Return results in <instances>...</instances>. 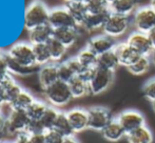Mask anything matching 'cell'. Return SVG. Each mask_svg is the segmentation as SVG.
I'll return each instance as SVG.
<instances>
[{
    "mask_svg": "<svg viewBox=\"0 0 155 143\" xmlns=\"http://www.w3.org/2000/svg\"><path fill=\"white\" fill-rule=\"evenodd\" d=\"M45 102L55 108L64 107L72 101L73 96L70 91L69 83L58 80L51 86L42 91Z\"/></svg>",
    "mask_w": 155,
    "mask_h": 143,
    "instance_id": "6da1fadb",
    "label": "cell"
},
{
    "mask_svg": "<svg viewBox=\"0 0 155 143\" xmlns=\"http://www.w3.org/2000/svg\"><path fill=\"white\" fill-rule=\"evenodd\" d=\"M50 11L40 0L30 3L25 13V27L28 31L49 23Z\"/></svg>",
    "mask_w": 155,
    "mask_h": 143,
    "instance_id": "7a4b0ae2",
    "label": "cell"
},
{
    "mask_svg": "<svg viewBox=\"0 0 155 143\" xmlns=\"http://www.w3.org/2000/svg\"><path fill=\"white\" fill-rule=\"evenodd\" d=\"M31 121L27 110H11L6 115V124L4 133L6 135L18 136L20 134L27 133L28 126Z\"/></svg>",
    "mask_w": 155,
    "mask_h": 143,
    "instance_id": "3957f363",
    "label": "cell"
},
{
    "mask_svg": "<svg viewBox=\"0 0 155 143\" xmlns=\"http://www.w3.org/2000/svg\"><path fill=\"white\" fill-rule=\"evenodd\" d=\"M131 25H132V18L131 17H126L110 13L106 21V24L102 29V33L114 39H117L126 35L129 32V30L131 29Z\"/></svg>",
    "mask_w": 155,
    "mask_h": 143,
    "instance_id": "277c9868",
    "label": "cell"
},
{
    "mask_svg": "<svg viewBox=\"0 0 155 143\" xmlns=\"http://www.w3.org/2000/svg\"><path fill=\"white\" fill-rule=\"evenodd\" d=\"M132 25L137 32H151L155 29V10L151 5L139 6L132 16Z\"/></svg>",
    "mask_w": 155,
    "mask_h": 143,
    "instance_id": "5b68a950",
    "label": "cell"
},
{
    "mask_svg": "<svg viewBox=\"0 0 155 143\" xmlns=\"http://www.w3.org/2000/svg\"><path fill=\"white\" fill-rule=\"evenodd\" d=\"M8 56L12 58L15 62L25 68H34L36 65L34 57V51L31 43L19 42L12 45L8 52Z\"/></svg>",
    "mask_w": 155,
    "mask_h": 143,
    "instance_id": "8992f818",
    "label": "cell"
},
{
    "mask_svg": "<svg viewBox=\"0 0 155 143\" xmlns=\"http://www.w3.org/2000/svg\"><path fill=\"white\" fill-rule=\"evenodd\" d=\"M114 73L102 70L96 66L93 72V75L89 81L91 95H100L104 93L113 83Z\"/></svg>",
    "mask_w": 155,
    "mask_h": 143,
    "instance_id": "52a82bcc",
    "label": "cell"
},
{
    "mask_svg": "<svg viewBox=\"0 0 155 143\" xmlns=\"http://www.w3.org/2000/svg\"><path fill=\"white\" fill-rule=\"evenodd\" d=\"M89 129L101 133L104 129L112 121L110 110L104 106H92L88 108Z\"/></svg>",
    "mask_w": 155,
    "mask_h": 143,
    "instance_id": "ba28073f",
    "label": "cell"
},
{
    "mask_svg": "<svg viewBox=\"0 0 155 143\" xmlns=\"http://www.w3.org/2000/svg\"><path fill=\"white\" fill-rule=\"evenodd\" d=\"M118 122L123 126L126 134L132 133L135 129L146 125V118L140 112L136 110H126L116 117Z\"/></svg>",
    "mask_w": 155,
    "mask_h": 143,
    "instance_id": "9c48e42d",
    "label": "cell"
},
{
    "mask_svg": "<svg viewBox=\"0 0 155 143\" xmlns=\"http://www.w3.org/2000/svg\"><path fill=\"white\" fill-rule=\"evenodd\" d=\"M49 24L54 30L65 29V27H78L77 23L75 22L74 18L65 6L56 8L50 11Z\"/></svg>",
    "mask_w": 155,
    "mask_h": 143,
    "instance_id": "30bf717a",
    "label": "cell"
},
{
    "mask_svg": "<svg viewBox=\"0 0 155 143\" xmlns=\"http://www.w3.org/2000/svg\"><path fill=\"white\" fill-rule=\"evenodd\" d=\"M126 42L138 54L139 56H151L153 53V46H152L148 34L141 33V32L134 31L129 34Z\"/></svg>",
    "mask_w": 155,
    "mask_h": 143,
    "instance_id": "8fae6325",
    "label": "cell"
},
{
    "mask_svg": "<svg viewBox=\"0 0 155 143\" xmlns=\"http://www.w3.org/2000/svg\"><path fill=\"white\" fill-rule=\"evenodd\" d=\"M117 43L118 42L116 41V39L102 33L100 35H96L89 39L87 47H89L97 56H100L104 53L113 51Z\"/></svg>",
    "mask_w": 155,
    "mask_h": 143,
    "instance_id": "7c38bea8",
    "label": "cell"
},
{
    "mask_svg": "<svg viewBox=\"0 0 155 143\" xmlns=\"http://www.w3.org/2000/svg\"><path fill=\"white\" fill-rule=\"evenodd\" d=\"M65 113L74 134H79L89 129L88 110L82 107H74Z\"/></svg>",
    "mask_w": 155,
    "mask_h": 143,
    "instance_id": "4fadbf2b",
    "label": "cell"
},
{
    "mask_svg": "<svg viewBox=\"0 0 155 143\" xmlns=\"http://www.w3.org/2000/svg\"><path fill=\"white\" fill-rule=\"evenodd\" d=\"M114 52L118 58L119 65L124 66L128 68L131 66L140 56L124 41V42H118L114 49Z\"/></svg>",
    "mask_w": 155,
    "mask_h": 143,
    "instance_id": "5bb4252c",
    "label": "cell"
},
{
    "mask_svg": "<svg viewBox=\"0 0 155 143\" xmlns=\"http://www.w3.org/2000/svg\"><path fill=\"white\" fill-rule=\"evenodd\" d=\"M37 73H38L39 85L42 88V91L59 80V78H58L57 64L55 63H49L43 66H40Z\"/></svg>",
    "mask_w": 155,
    "mask_h": 143,
    "instance_id": "9a60e30c",
    "label": "cell"
},
{
    "mask_svg": "<svg viewBox=\"0 0 155 143\" xmlns=\"http://www.w3.org/2000/svg\"><path fill=\"white\" fill-rule=\"evenodd\" d=\"M138 8V0H114L110 3V13L132 17Z\"/></svg>",
    "mask_w": 155,
    "mask_h": 143,
    "instance_id": "2e32d148",
    "label": "cell"
},
{
    "mask_svg": "<svg viewBox=\"0 0 155 143\" xmlns=\"http://www.w3.org/2000/svg\"><path fill=\"white\" fill-rule=\"evenodd\" d=\"M78 27H65V29L54 30L53 38L62 43L65 47H72L79 38V31Z\"/></svg>",
    "mask_w": 155,
    "mask_h": 143,
    "instance_id": "e0dca14e",
    "label": "cell"
},
{
    "mask_svg": "<svg viewBox=\"0 0 155 143\" xmlns=\"http://www.w3.org/2000/svg\"><path fill=\"white\" fill-rule=\"evenodd\" d=\"M54 29L51 25L48 24L37 27L35 29L29 31V40L31 44H43L47 43L51 38H53Z\"/></svg>",
    "mask_w": 155,
    "mask_h": 143,
    "instance_id": "ac0fdd59",
    "label": "cell"
},
{
    "mask_svg": "<svg viewBox=\"0 0 155 143\" xmlns=\"http://www.w3.org/2000/svg\"><path fill=\"white\" fill-rule=\"evenodd\" d=\"M102 137L106 140L110 142H118L120 141L123 138L127 136L126 132L124 131L123 126L120 125V123L118 122L116 118H113L112 121L107 125L104 129V131L101 132Z\"/></svg>",
    "mask_w": 155,
    "mask_h": 143,
    "instance_id": "d6986e66",
    "label": "cell"
},
{
    "mask_svg": "<svg viewBox=\"0 0 155 143\" xmlns=\"http://www.w3.org/2000/svg\"><path fill=\"white\" fill-rule=\"evenodd\" d=\"M109 15L110 12L100 13V14H89L84 22L82 23L81 27L88 32L102 31Z\"/></svg>",
    "mask_w": 155,
    "mask_h": 143,
    "instance_id": "ffe728a7",
    "label": "cell"
},
{
    "mask_svg": "<svg viewBox=\"0 0 155 143\" xmlns=\"http://www.w3.org/2000/svg\"><path fill=\"white\" fill-rule=\"evenodd\" d=\"M69 86L74 99L84 98V97L88 96V95H91L89 82L82 79L79 76H75L69 82Z\"/></svg>",
    "mask_w": 155,
    "mask_h": 143,
    "instance_id": "44dd1931",
    "label": "cell"
},
{
    "mask_svg": "<svg viewBox=\"0 0 155 143\" xmlns=\"http://www.w3.org/2000/svg\"><path fill=\"white\" fill-rule=\"evenodd\" d=\"M65 8H68V11L70 12V14L72 15V17L74 18L75 22L77 23L78 27H81L82 23L84 22L87 16L89 15L87 6L84 4V2H67Z\"/></svg>",
    "mask_w": 155,
    "mask_h": 143,
    "instance_id": "7402d4cb",
    "label": "cell"
},
{
    "mask_svg": "<svg viewBox=\"0 0 155 143\" xmlns=\"http://www.w3.org/2000/svg\"><path fill=\"white\" fill-rule=\"evenodd\" d=\"M126 138L128 143H153V134L147 125L128 134Z\"/></svg>",
    "mask_w": 155,
    "mask_h": 143,
    "instance_id": "603a6c76",
    "label": "cell"
},
{
    "mask_svg": "<svg viewBox=\"0 0 155 143\" xmlns=\"http://www.w3.org/2000/svg\"><path fill=\"white\" fill-rule=\"evenodd\" d=\"M118 66H120V65H119L118 58H117L114 49L98 56L97 68H102V70L113 72V73H114V72L117 70Z\"/></svg>",
    "mask_w": 155,
    "mask_h": 143,
    "instance_id": "cb8c5ba5",
    "label": "cell"
},
{
    "mask_svg": "<svg viewBox=\"0 0 155 143\" xmlns=\"http://www.w3.org/2000/svg\"><path fill=\"white\" fill-rule=\"evenodd\" d=\"M36 100L35 97L33 96L30 92L25 90H22L20 92V94L15 98V100L11 103L10 105H8L11 110H27L28 108L31 106V104Z\"/></svg>",
    "mask_w": 155,
    "mask_h": 143,
    "instance_id": "d4e9b609",
    "label": "cell"
},
{
    "mask_svg": "<svg viewBox=\"0 0 155 143\" xmlns=\"http://www.w3.org/2000/svg\"><path fill=\"white\" fill-rule=\"evenodd\" d=\"M48 49H49L50 55H51L52 62H59L63 59L68 52V47H65L62 43H60L55 38H51L47 42Z\"/></svg>",
    "mask_w": 155,
    "mask_h": 143,
    "instance_id": "484cf974",
    "label": "cell"
},
{
    "mask_svg": "<svg viewBox=\"0 0 155 143\" xmlns=\"http://www.w3.org/2000/svg\"><path fill=\"white\" fill-rule=\"evenodd\" d=\"M152 65L151 58L149 56H140L131 66H129L127 70L134 76H143L148 73Z\"/></svg>",
    "mask_w": 155,
    "mask_h": 143,
    "instance_id": "4316f807",
    "label": "cell"
},
{
    "mask_svg": "<svg viewBox=\"0 0 155 143\" xmlns=\"http://www.w3.org/2000/svg\"><path fill=\"white\" fill-rule=\"evenodd\" d=\"M53 129H55L56 132H58L60 135H62L64 138L71 137V136L75 135L71 127V124H70L69 119H68L67 113L65 112H59Z\"/></svg>",
    "mask_w": 155,
    "mask_h": 143,
    "instance_id": "83f0119b",
    "label": "cell"
},
{
    "mask_svg": "<svg viewBox=\"0 0 155 143\" xmlns=\"http://www.w3.org/2000/svg\"><path fill=\"white\" fill-rule=\"evenodd\" d=\"M33 51H34L35 62H36L37 66L40 68V66H43L45 64H49L52 62L51 55H50L47 43H43V44H34L33 45Z\"/></svg>",
    "mask_w": 155,
    "mask_h": 143,
    "instance_id": "f1b7e54d",
    "label": "cell"
},
{
    "mask_svg": "<svg viewBox=\"0 0 155 143\" xmlns=\"http://www.w3.org/2000/svg\"><path fill=\"white\" fill-rule=\"evenodd\" d=\"M76 58L84 68H95L97 66L98 56L87 46L77 54Z\"/></svg>",
    "mask_w": 155,
    "mask_h": 143,
    "instance_id": "f546056e",
    "label": "cell"
},
{
    "mask_svg": "<svg viewBox=\"0 0 155 143\" xmlns=\"http://www.w3.org/2000/svg\"><path fill=\"white\" fill-rule=\"evenodd\" d=\"M48 107H49V104L47 102L36 99L31 104V106L27 110V113L31 120H40Z\"/></svg>",
    "mask_w": 155,
    "mask_h": 143,
    "instance_id": "4dcf8cb0",
    "label": "cell"
},
{
    "mask_svg": "<svg viewBox=\"0 0 155 143\" xmlns=\"http://www.w3.org/2000/svg\"><path fill=\"white\" fill-rule=\"evenodd\" d=\"M89 14L110 12V3L107 0H87L84 2Z\"/></svg>",
    "mask_w": 155,
    "mask_h": 143,
    "instance_id": "1f68e13d",
    "label": "cell"
},
{
    "mask_svg": "<svg viewBox=\"0 0 155 143\" xmlns=\"http://www.w3.org/2000/svg\"><path fill=\"white\" fill-rule=\"evenodd\" d=\"M59 112L60 110H58V108H55V107L51 106V105H49L48 110H45V115H43L42 118L40 119L41 123L43 124V126H45V129H53Z\"/></svg>",
    "mask_w": 155,
    "mask_h": 143,
    "instance_id": "d6a6232c",
    "label": "cell"
},
{
    "mask_svg": "<svg viewBox=\"0 0 155 143\" xmlns=\"http://www.w3.org/2000/svg\"><path fill=\"white\" fill-rule=\"evenodd\" d=\"M57 68H58V78H59L60 81L69 83V82L75 77V74L70 68V66L68 65V63L65 61L58 63Z\"/></svg>",
    "mask_w": 155,
    "mask_h": 143,
    "instance_id": "836d02e7",
    "label": "cell"
},
{
    "mask_svg": "<svg viewBox=\"0 0 155 143\" xmlns=\"http://www.w3.org/2000/svg\"><path fill=\"white\" fill-rule=\"evenodd\" d=\"M23 88L17 83L16 81L13 82L12 84L8 86V87L4 88L5 91V102H6V105H10L13 101L15 100L17 96L20 94V92L22 91Z\"/></svg>",
    "mask_w": 155,
    "mask_h": 143,
    "instance_id": "e575fe53",
    "label": "cell"
},
{
    "mask_svg": "<svg viewBox=\"0 0 155 143\" xmlns=\"http://www.w3.org/2000/svg\"><path fill=\"white\" fill-rule=\"evenodd\" d=\"M143 94L150 102L155 101V77L149 79L143 86Z\"/></svg>",
    "mask_w": 155,
    "mask_h": 143,
    "instance_id": "d590c367",
    "label": "cell"
},
{
    "mask_svg": "<svg viewBox=\"0 0 155 143\" xmlns=\"http://www.w3.org/2000/svg\"><path fill=\"white\" fill-rule=\"evenodd\" d=\"M45 138L47 143H62L63 139H64V137L54 129H47L45 132Z\"/></svg>",
    "mask_w": 155,
    "mask_h": 143,
    "instance_id": "8d00e7d4",
    "label": "cell"
},
{
    "mask_svg": "<svg viewBox=\"0 0 155 143\" xmlns=\"http://www.w3.org/2000/svg\"><path fill=\"white\" fill-rule=\"evenodd\" d=\"M45 131L47 129H45L40 120H31L29 123V126H28L27 133L30 135H34V134H43Z\"/></svg>",
    "mask_w": 155,
    "mask_h": 143,
    "instance_id": "74e56055",
    "label": "cell"
},
{
    "mask_svg": "<svg viewBox=\"0 0 155 143\" xmlns=\"http://www.w3.org/2000/svg\"><path fill=\"white\" fill-rule=\"evenodd\" d=\"M65 62H67L68 65L70 66V68L73 71V73L75 74V76L81 75L82 72L86 70V68L81 65V63L78 61V59L76 58V56L75 57H72V58H70V59L65 60Z\"/></svg>",
    "mask_w": 155,
    "mask_h": 143,
    "instance_id": "f35d334b",
    "label": "cell"
},
{
    "mask_svg": "<svg viewBox=\"0 0 155 143\" xmlns=\"http://www.w3.org/2000/svg\"><path fill=\"white\" fill-rule=\"evenodd\" d=\"M10 74L8 65V59H6V53L1 52L0 53V78L4 77L5 75Z\"/></svg>",
    "mask_w": 155,
    "mask_h": 143,
    "instance_id": "ab89813d",
    "label": "cell"
},
{
    "mask_svg": "<svg viewBox=\"0 0 155 143\" xmlns=\"http://www.w3.org/2000/svg\"><path fill=\"white\" fill-rule=\"evenodd\" d=\"M14 142L15 143H32L30 135L28 133H23V134H20V135L16 136Z\"/></svg>",
    "mask_w": 155,
    "mask_h": 143,
    "instance_id": "60d3db41",
    "label": "cell"
},
{
    "mask_svg": "<svg viewBox=\"0 0 155 143\" xmlns=\"http://www.w3.org/2000/svg\"><path fill=\"white\" fill-rule=\"evenodd\" d=\"M30 135V134H29ZM32 143H47L45 138V133L43 134H34V135H30Z\"/></svg>",
    "mask_w": 155,
    "mask_h": 143,
    "instance_id": "b9f144b4",
    "label": "cell"
},
{
    "mask_svg": "<svg viewBox=\"0 0 155 143\" xmlns=\"http://www.w3.org/2000/svg\"><path fill=\"white\" fill-rule=\"evenodd\" d=\"M5 124H6V115L3 114L1 110L0 112V132H4Z\"/></svg>",
    "mask_w": 155,
    "mask_h": 143,
    "instance_id": "7bdbcfd3",
    "label": "cell"
},
{
    "mask_svg": "<svg viewBox=\"0 0 155 143\" xmlns=\"http://www.w3.org/2000/svg\"><path fill=\"white\" fill-rule=\"evenodd\" d=\"M0 104L1 105H6L5 102V91H4L3 87L0 86Z\"/></svg>",
    "mask_w": 155,
    "mask_h": 143,
    "instance_id": "ee69618b",
    "label": "cell"
},
{
    "mask_svg": "<svg viewBox=\"0 0 155 143\" xmlns=\"http://www.w3.org/2000/svg\"><path fill=\"white\" fill-rule=\"evenodd\" d=\"M148 37H149L152 46H153V49H155V29H153L151 32L148 33Z\"/></svg>",
    "mask_w": 155,
    "mask_h": 143,
    "instance_id": "f6af8a7d",
    "label": "cell"
},
{
    "mask_svg": "<svg viewBox=\"0 0 155 143\" xmlns=\"http://www.w3.org/2000/svg\"><path fill=\"white\" fill-rule=\"evenodd\" d=\"M62 143H80V142L78 141L75 136H71V137H65L63 139Z\"/></svg>",
    "mask_w": 155,
    "mask_h": 143,
    "instance_id": "bcb514c9",
    "label": "cell"
},
{
    "mask_svg": "<svg viewBox=\"0 0 155 143\" xmlns=\"http://www.w3.org/2000/svg\"><path fill=\"white\" fill-rule=\"evenodd\" d=\"M150 58H151V61H152V65L155 68V49L153 51V53L151 54V56H150Z\"/></svg>",
    "mask_w": 155,
    "mask_h": 143,
    "instance_id": "7dc6e473",
    "label": "cell"
},
{
    "mask_svg": "<svg viewBox=\"0 0 155 143\" xmlns=\"http://www.w3.org/2000/svg\"><path fill=\"white\" fill-rule=\"evenodd\" d=\"M6 134L4 132H0V143H2L4 141V137H5Z\"/></svg>",
    "mask_w": 155,
    "mask_h": 143,
    "instance_id": "c3c4849f",
    "label": "cell"
},
{
    "mask_svg": "<svg viewBox=\"0 0 155 143\" xmlns=\"http://www.w3.org/2000/svg\"><path fill=\"white\" fill-rule=\"evenodd\" d=\"M71 1H74V2H86L87 0H67V2H71Z\"/></svg>",
    "mask_w": 155,
    "mask_h": 143,
    "instance_id": "681fc988",
    "label": "cell"
},
{
    "mask_svg": "<svg viewBox=\"0 0 155 143\" xmlns=\"http://www.w3.org/2000/svg\"><path fill=\"white\" fill-rule=\"evenodd\" d=\"M150 5L155 10V0H150Z\"/></svg>",
    "mask_w": 155,
    "mask_h": 143,
    "instance_id": "f907efd6",
    "label": "cell"
},
{
    "mask_svg": "<svg viewBox=\"0 0 155 143\" xmlns=\"http://www.w3.org/2000/svg\"><path fill=\"white\" fill-rule=\"evenodd\" d=\"M152 108H153V112L155 113V101L152 102Z\"/></svg>",
    "mask_w": 155,
    "mask_h": 143,
    "instance_id": "816d5d0a",
    "label": "cell"
},
{
    "mask_svg": "<svg viewBox=\"0 0 155 143\" xmlns=\"http://www.w3.org/2000/svg\"><path fill=\"white\" fill-rule=\"evenodd\" d=\"M2 143H15V142L14 141H5V140H4V141L2 142Z\"/></svg>",
    "mask_w": 155,
    "mask_h": 143,
    "instance_id": "f5cc1de1",
    "label": "cell"
},
{
    "mask_svg": "<svg viewBox=\"0 0 155 143\" xmlns=\"http://www.w3.org/2000/svg\"><path fill=\"white\" fill-rule=\"evenodd\" d=\"M107 1H108V2H109V3H112V2H113V1H114V0H107Z\"/></svg>",
    "mask_w": 155,
    "mask_h": 143,
    "instance_id": "db71d44e",
    "label": "cell"
},
{
    "mask_svg": "<svg viewBox=\"0 0 155 143\" xmlns=\"http://www.w3.org/2000/svg\"><path fill=\"white\" fill-rule=\"evenodd\" d=\"M2 107H3V105L0 104V112H1V110H2Z\"/></svg>",
    "mask_w": 155,
    "mask_h": 143,
    "instance_id": "11a10c76",
    "label": "cell"
}]
</instances>
